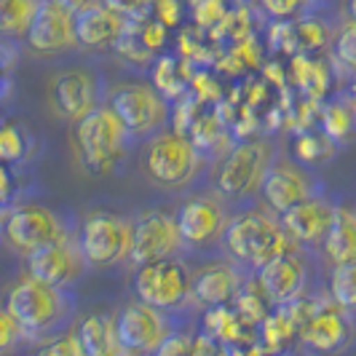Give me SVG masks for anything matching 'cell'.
Instances as JSON below:
<instances>
[{
  "label": "cell",
  "mask_w": 356,
  "mask_h": 356,
  "mask_svg": "<svg viewBox=\"0 0 356 356\" xmlns=\"http://www.w3.org/2000/svg\"><path fill=\"white\" fill-rule=\"evenodd\" d=\"M6 311L22 324L27 340H49L65 335L75 316L72 289L43 284L33 276L19 279L6 295Z\"/></svg>",
  "instance_id": "cell-1"
},
{
  "label": "cell",
  "mask_w": 356,
  "mask_h": 356,
  "mask_svg": "<svg viewBox=\"0 0 356 356\" xmlns=\"http://www.w3.org/2000/svg\"><path fill=\"white\" fill-rule=\"evenodd\" d=\"M220 247L228 252L231 263H236L247 273H260L268 263L295 250L279 217L268 209H254V207L231 217Z\"/></svg>",
  "instance_id": "cell-2"
},
{
  "label": "cell",
  "mask_w": 356,
  "mask_h": 356,
  "mask_svg": "<svg viewBox=\"0 0 356 356\" xmlns=\"http://www.w3.org/2000/svg\"><path fill=\"white\" fill-rule=\"evenodd\" d=\"M72 140L83 169L94 177L118 175L134 147L131 134L110 105L97 107L72 129Z\"/></svg>",
  "instance_id": "cell-3"
},
{
  "label": "cell",
  "mask_w": 356,
  "mask_h": 356,
  "mask_svg": "<svg viewBox=\"0 0 356 356\" xmlns=\"http://www.w3.org/2000/svg\"><path fill=\"white\" fill-rule=\"evenodd\" d=\"M276 159L273 147L268 140H244L233 145L220 161L214 191L217 196L225 198L228 204H250L260 193L270 163Z\"/></svg>",
  "instance_id": "cell-4"
},
{
  "label": "cell",
  "mask_w": 356,
  "mask_h": 356,
  "mask_svg": "<svg viewBox=\"0 0 356 356\" xmlns=\"http://www.w3.org/2000/svg\"><path fill=\"white\" fill-rule=\"evenodd\" d=\"M143 169L153 185L163 191H179L196 182L204 172V159L193 140L179 131H163L145 143Z\"/></svg>",
  "instance_id": "cell-5"
},
{
  "label": "cell",
  "mask_w": 356,
  "mask_h": 356,
  "mask_svg": "<svg viewBox=\"0 0 356 356\" xmlns=\"http://www.w3.org/2000/svg\"><path fill=\"white\" fill-rule=\"evenodd\" d=\"M107 105L115 110L126 131L137 145L150 143L172 121V102L150 83H124L107 94Z\"/></svg>",
  "instance_id": "cell-6"
},
{
  "label": "cell",
  "mask_w": 356,
  "mask_h": 356,
  "mask_svg": "<svg viewBox=\"0 0 356 356\" xmlns=\"http://www.w3.org/2000/svg\"><path fill=\"white\" fill-rule=\"evenodd\" d=\"M3 241L11 252L22 254L24 260L38 250L49 247L54 241L65 238L72 231L65 222V217L56 212L38 207V204H14L3 209Z\"/></svg>",
  "instance_id": "cell-7"
},
{
  "label": "cell",
  "mask_w": 356,
  "mask_h": 356,
  "mask_svg": "<svg viewBox=\"0 0 356 356\" xmlns=\"http://www.w3.org/2000/svg\"><path fill=\"white\" fill-rule=\"evenodd\" d=\"M134 292L143 303L153 305L163 314H175L193 303V273L182 257L156 260L137 268Z\"/></svg>",
  "instance_id": "cell-8"
},
{
  "label": "cell",
  "mask_w": 356,
  "mask_h": 356,
  "mask_svg": "<svg viewBox=\"0 0 356 356\" xmlns=\"http://www.w3.org/2000/svg\"><path fill=\"white\" fill-rule=\"evenodd\" d=\"M105 78L94 67H67L56 72L49 83V102L51 110L62 118L78 124L97 107L107 105Z\"/></svg>",
  "instance_id": "cell-9"
},
{
  "label": "cell",
  "mask_w": 356,
  "mask_h": 356,
  "mask_svg": "<svg viewBox=\"0 0 356 356\" xmlns=\"http://www.w3.org/2000/svg\"><path fill=\"white\" fill-rule=\"evenodd\" d=\"M131 220L110 212H97L86 217L78 228V244L89 268H110L131 254Z\"/></svg>",
  "instance_id": "cell-10"
},
{
  "label": "cell",
  "mask_w": 356,
  "mask_h": 356,
  "mask_svg": "<svg viewBox=\"0 0 356 356\" xmlns=\"http://www.w3.org/2000/svg\"><path fill=\"white\" fill-rule=\"evenodd\" d=\"M321 193L324 191H321L319 179L292 156H276L263 179V188H260V198H263L266 209L276 217H282L284 212L295 209L298 204L321 196Z\"/></svg>",
  "instance_id": "cell-11"
},
{
  "label": "cell",
  "mask_w": 356,
  "mask_h": 356,
  "mask_svg": "<svg viewBox=\"0 0 356 356\" xmlns=\"http://www.w3.org/2000/svg\"><path fill=\"white\" fill-rule=\"evenodd\" d=\"M300 340L316 356L343 354L356 340V314L346 311L332 298L327 303H314V311L300 330Z\"/></svg>",
  "instance_id": "cell-12"
},
{
  "label": "cell",
  "mask_w": 356,
  "mask_h": 356,
  "mask_svg": "<svg viewBox=\"0 0 356 356\" xmlns=\"http://www.w3.org/2000/svg\"><path fill=\"white\" fill-rule=\"evenodd\" d=\"M134 225V236H131V254L129 260L134 266H147L156 260H169V257H182L188 247L179 236L177 217L159 209L137 214L131 220Z\"/></svg>",
  "instance_id": "cell-13"
},
{
  "label": "cell",
  "mask_w": 356,
  "mask_h": 356,
  "mask_svg": "<svg viewBox=\"0 0 356 356\" xmlns=\"http://www.w3.org/2000/svg\"><path fill=\"white\" fill-rule=\"evenodd\" d=\"M177 228L179 236L185 241L188 252L191 250H207L212 244H220L225 228L231 222L228 217V201L220 198L217 193H201V196H191L182 201L177 209Z\"/></svg>",
  "instance_id": "cell-14"
},
{
  "label": "cell",
  "mask_w": 356,
  "mask_h": 356,
  "mask_svg": "<svg viewBox=\"0 0 356 356\" xmlns=\"http://www.w3.org/2000/svg\"><path fill=\"white\" fill-rule=\"evenodd\" d=\"M86 268L89 263L78 244V231H70L65 238L27 257V276H33L43 284L59 286V289H72L83 279Z\"/></svg>",
  "instance_id": "cell-15"
},
{
  "label": "cell",
  "mask_w": 356,
  "mask_h": 356,
  "mask_svg": "<svg viewBox=\"0 0 356 356\" xmlns=\"http://www.w3.org/2000/svg\"><path fill=\"white\" fill-rule=\"evenodd\" d=\"M115 327H118V340H121L124 351L140 356H153L161 343L175 332L169 314H163L143 300L124 305L115 314Z\"/></svg>",
  "instance_id": "cell-16"
},
{
  "label": "cell",
  "mask_w": 356,
  "mask_h": 356,
  "mask_svg": "<svg viewBox=\"0 0 356 356\" xmlns=\"http://www.w3.org/2000/svg\"><path fill=\"white\" fill-rule=\"evenodd\" d=\"M24 43L35 54H65L72 51L78 46V35H75V14L67 11L65 6H59L56 0H43L40 11L33 19Z\"/></svg>",
  "instance_id": "cell-17"
},
{
  "label": "cell",
  "mask_w": 356,
  "mask_h": 356,
  "mask_svg": "<svg viewBox=\"0 0 356 356\" xmlns=\"http://www.w3.org/2000/svg\"><path fill=\"white\" fill-rule=\"evenodd\" d=\"M257 276V284L266 292L270 305H289L300 300L308 284V260L300 247L289 250L286 254L276 257L273 263H268Z\"/></svg>",
  "instance_id": "cell-18"
},
{
  "label": "cell",
  "mask_w": 356,
  "mask_h": 356,
  "mask_svg": "<svg viewBox=\"0 0 356 356\" xmlns=\"http://www.w3.org/2000/svg\"><path fill=\"white\" fill-rule=\"evenodd\" d=\"M335 209L338 207L321 193V196L308 198L303 204H298L295 209L284 212L279 217V222L295 247L311 250L316 244H324L327 233L332 228V220H335Z\"/></svg>",
  "instance_id": "cell-19"
},
{
  "label": "cell",
  "mask_w": 356,
  "mask_h": 356,
  "mask_svg": "<svg viewBox=\"0 0 356 356\" xmlns=\"http://www.w3.org/2000/svg\"><path fill=\"white\" fill-rule=\"evenodd\" d=\"M247 270L236 266V263H214L193 273V303L209 308H220V305H231L241 286L247 284L250 276H244Z\"/></svg>",
  "instance_id": "cell-20"
},
{
  "label": "cell",
  "mask_w": 356,
  "mask_h": 356,
  "mask_svg": "<svg viewBox=\"0 0 356 356\" xmlns=\"http://www.w3.org/2000/svg\"><path fill=\"white\" fill-rule=\"evenodd\" d=\"M126 27H129V19L121 17L118 11H113L105 3L91 6L83 14H75L78 46L81 49H89V51L113 49L126 33Z\"/></svg>",
  "instance_id": "cell-21"
},
{
  "label": "cell",
  "mask_w": 356,
  "mask_h": 356,
  "mask_svg": "<svg viewBox=\"0 0 356 356\" xmlns=\"http://www.w3.org/2000/svg\"><path fill=\"white\" fill-rule=\"evenodd\" d=\"M321 131L343 147V145L356 143V97L351 91L335 94L321 107Z\"/></svg>",
  "instance_id": "cell-22"
},
{
  "label": "cell",
  "mask_w": 356,
  "mask_h": 356,
  "mask_svg": "<svg viewBox=\"0 0 356 356\" xmlns=\"http://www.w3.org/2000/svg\"><path fill=\"white\" fill-rule=\"evenodd\" d=\"M75 335L81 340L86 356H118L124 351L121 340H118V327L115 316L110 314H91L78 324Z\"/></svg>",
  "instance_id": "cell-23"
},
{
  "label": "cell",
  "mask_w": 356,
  "mask_h": 356,
  "mask_svg": "<svg viewBox=\"0 0 356 356\" xmlns=\"http://www.w3.org/2000/svg\"><path fill=\"white\" fill-rule=\"evenodd\" d=\"M321 247H324V254L332 266L356 260V209H351V207L335 209L332 228H330Z\"/></svg>",
  "instance_id": "cell-24"
},
{
  "label": "cell",
  "mask_w": 356,
  "mask_h": 356,
  "mask_svg": "<svg viewBox=\"0 0 356 356\" xmlns=\"http://www.w3.org/2000/svg\"><path fill=\"white\" fill-rule=\"evenodd\" d=\"M43 0H0V33L6 40H24Z\"/></svg>",
  "instance_id": "cell-25"
},
{
  "label": "cell",
  "mask_w": 356,
  "mask_h": 356,
  "mask_svg": "<svg viewBox=\"0 0 356 356\" xmlns=\"http://www.w3.org/2000/svg\"><path fill=\"white\" fill-rule=\"evenodd\" d=\"M335 150H338V145L332 143L319 129V131H303V134H298L295 143H292L289 156L298 161L300 166H305V169H316V166H321V163H327V161L332 159Z\"/></svg>",
  "instance_id": "cell-26"
},
{
  "label": "cell",
  "mask_w": 356,
  "mask_h": 356,
  "mask_svg": "<svg viewBox=\"0 0 356 356\" xmlns=\"http://www.w3.org/2000/svg\"><path fill=\"white\" fill-rule=\"evenodd\" d=\"M35 150V137L27 124H6L0 134V159L6 166H24Z\"/></svg>",
  "instance_id": "cell-27"
},
{
  "label": "cell",
  "mask_w": 356,
  "mask_h": 356,
  "mask_svg": "<svg viewBox=\"0 0 356 356\" xmlns=\"http://www.w3.org/2000/svg\"><path fill=\"white\" fill-rule=\"evenodd\" d=\"M182 70H185V59H177V56H163L153 65V86L169 102L188 91V75H182Z\"/></svg>",
  "instance_id": "cell-28"
},
{
  "label": "cell",
  "mask_w": 356,
  "mask_h": 356,
  "mask_svg": "<svg viewBox=\"0 0 356 356\" xmlns=\"http://www.w3.org/2000/svg\"><path fill=\"white\" fill-rule=\"evenodd\" d=\"M330 298L346 311L356 314V260L332 266L330 273Z\"/></svg>",
  "instance_id": "cell-29"
},
{
  "label": "cell",
  "mask_w": 356,
  "mask_h": 356,
  "mask_svg": "<svg viewBox=\"0 0 356 356\" xmlns=\"http://www.w3.org/2000/svg\"><path fill=\"white\" fill-rule=\"evenodd\" d=\"M292 38H295V51H316L327 43V27L319 22V17H305L292 22Z\"/></svg>",
  "instance_id": "cell-30"
},
{
  "label": "cell",
  "mask_w": 356,
  "mask_h": 356,
  "mask_svg": "<svg viewBox=\"0 0 356 356\" xmlns=\"http://www.w3.org/2000/svg\"><path fill=\"white\" fill-rule=\"evenodd\" d=\"M332 59L340 70L351 72L356 81V24L346 22L332 38Z\"/></svg>",
  "instance_id": "cell-31"
},
{
  "label": "cell",
  "mask_w": 356,
  "mask_h": 356,
  "mask_svg": "<svg viewBox=\"0 0 356 356\" xmlns=\"http://www.w3.org/2000/svg\"><path fill=\"white\" fill-rule=\"evenodd\" d=\"M311 0H260V11L276 22H295L308 14Z\"/></svg>",
  "instance_id": "cell-32"
},
{
  "label": "cell",
  "mask_w": 356,
  "mask_h": 356,
  "mask_svg": "<svg viewBox=\"0 0 356 356\" xmlns=\"http://www.w3.org/2000/svg\"><path fill=\"white\" fill-rule=\"evenodd\" d=\"M35 356H86V351H83L75 332H65V335L49 340V343H40Z\"/></svg>",
  "instance_id": "cell-33"
},
{
  "label": "cell",
  "mask_w": 356,
  "mask_h": 356,
  "mask_svg": "<svg viewBox=\"0 0 356 356\" xmlns=\"http://www.w3.org/2000/svg\"><path fill=\"white\" fill-rule=\"evenodd\" d=\"M105 6H110L113 11H118L121 17L129 22H143V19L153 17V6L156 0H102Z\"/></svg>",
  "instance_id": "cell-34"
},
{
  "label": "cell",
  "mask_w": 356,
  "mask_h": 356,
  "mask_svg": "<svg viewBox=\"0 0 356 356\" xmlns=\"http://www.w3.org/2000/svg\"><path fill=\"white\" fill-rule=\"evenodd\" d=\"M193 354H196V338H191L188 332L175 330V332L156 348L153 356H193Z\"/></svg>",
  "instance_id": "cell-35"
},
{
  "label": "cell",
  "mask_w": 356,
  "mask_h": 356,
  "mask_svg": "<svg viewBox=\"0 0 356 356\" xmlns=\"http://www.w3.org/2000/svg\"><path fill=\"white\" fill-rule=\"evenodd\" d=\"M22 340H27V332L22 330V324H19L6 308H3V314H0V348L8 354L17 343H22Z\"/></svg>",
  "instance_id": "cell-36"
},
{
  "label": "cell",
  "mask_w": 356,
  "mask_h": 356,
  "mask_svg": "<svg viewBox=\"0 0 356 356\" xmlns=\"http://www.w3.org/2000/svg\"><path fill=\"white\" fill-rule=\"evenodd\" d=\"M191 8H193V17L201 27H214L217 22L225 19L222 0H191Z\"/></svg>",
  "instance_id": "cell-37"
},
{
  "label": "cell",
  "mask_w": 356,
  "mask_h": 356,
  "mask_svg": "<svg viewBox=\"0 0 356 356\" xmlns=\"http://www.w3.org/2000/svg\"><path fill=\"white\" fill-rule=\"evenodd\" d=\"M153 17L163 22L166 27H177L179 19H182V8H179V0H156L153 6Z\"/></svg>",
  "instance_id": "cell-38"
},
{
  "label": "cell",
  "mask_w": 356,
  "mask_h": 356,
  "mask_svg": "<svg viewBox=\"0 0 356 356\" xmlns=\"http://www.w3.org/2000/svg\"><path fill=\"white\" fill-rule=\"evenodd\" d=\"M193 356H228V348L222 346V340L212 335H201L196 338V354Z\"/></svg>",
  "instance_id": "cell-39"
},
{
  "label": "cell",
  "mask_w": 356,
  "mask_h": 356,
  "mask_svg": "<svg viewBox=\"0 0 356 356\" xmlns=\"http://www.w3.org/2000/svg\"><path fill=\"white\" fill-rule=\"evenodd\" d=\"M59 6H65L67 11H72V14H83L86 8H91V6H99L102 0H56Z\"/></svg>",
  "instance_id": "cell-40"
},
{
  "label": "cell",
  "mask_w": 356,
  "mask_h": 356,
  "mask_svg": "<svg viewBox=\"0 0 356 356\" xmlns=\"http://www.w3.org/2000/svg\"><path fill=\"white\" fill-rule=\"evenodd\" d=\"M343 14H346V22H354L356 24V0H346L343 3Z\"/></svg>",
  "instance_id": "cell-41"
},
{
  "label": "cell",
  "mask_w": 356,
  "mask_h": 356,
  "mask_svg": "<svg viewBox=\"0 0 356 356\" xmlns=\"http://www.w3.org/2000/svg\"><path fill=\"white\" fill-rule=\"evenodd\" d=\"M118 356H140V354H131V351H121Z\"/></svg>",
  "instance_id": "cell-42"
},
{
  "label": "cell",
  "mask_w": 356,
  "mask_h": 356,
  "mask_svg": "<svg viewBox=\"0 0 356 356\" xmlns=\"http://www.w3.org/2000/svg\"><path fill=\"white\" fill-rule=\"evenodd\" d=\"M348 91H351V94H354V97H356V81H354V83H351V89H348Z\"/></svg>",
  "instance_id": "cell-43"
}]
</instances>
